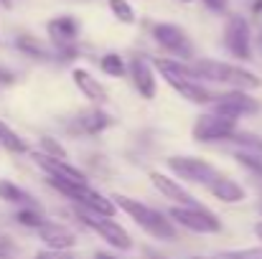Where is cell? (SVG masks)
<instances>
[{
  "mask_svg": "<svg viewBox=\"0 0 262 259\" xmlns=\"http://www.w3.org/2000/svg\"><path fill=\"white\" fill-rule=\"evenodd\" d=\"M112 201L117 203V208H122V211H125L143 231H148L150 237L163 239V242H173V239H178L171 219H166L161 211H156V208H150V206H145V203H140V201H135V198L120 196V193H115Z\"/></svg>",
  "mask_w": 262,
  "mask_h": 259,
  "instance_id": "cell-1",
  "label": "cell"
},
{
  "mask_svg": "<svg viewBox=\"0 0 262 259\" xmlns=\"http://www.w3.org/2000/svg\"><path fill=\"white\" fill-rule=\"evenodd\" d=\"M193 66L201 74V79H209V82H216V84H227V86H234V89H245V91L262 86L260 77H255L252 72H247L242 66H234V64H224V61H196Z\"/></svg>",
  "mask_w": 262,
  "mask_h": 259,
  "instance_id": "cell-2",
  "label": "cell"
},
{
  "mask_svg": "<svg viewBox=\"0 0 262 259\" xmlns=\"http://www.w3.org/2000/svg\"><path fill=\"white\" fill-rule=\"evenodd\" d=\"M49 183L56 188V191H61L64 196H69L77 206H82V208H89V211H94V214H102V216H115V208H117V203L112 201V198H107V196H102V193H97L89 183H69V180H61V178H51L49 175Z\"/></svg>",
  "mask_w": 262,
  "mask_h": 259,
  "instance_id": "cell-3",
  "label": "cell"
},
{
  "mask_svg": "<svg viewBox=\"0 0 262 259\" xmlns=\"http://www.w3.org/2000/svg\"><path fill=\"white\" fill-rule=\"evenodd\" d=\"M168 168H171L178 178L188 180V183L204 185L209 193H211V191L216 188V183L224 178V173H219L211 163H206V160H201V158H191V155H173V158H168Z\"/></svg>",
  "mask_w": 262,
  "mask_h": 259,
  "instance_id": "cell-4",
  "label": "cell"
},
{
  "mask_svg": "<svg viewBox=\"0 0 262 259\" xmlns=\"http://www.w3.org/2000/svg\"><path fill=\"white\" fill-rule=\"evenodd\" d=\"M237 132V117L222 114V112H211V114H201L193 125V140L199 143H219V140H229Z\"/></svg>",
  "mask_w": 262,
  "mask_h": 259,
  "instance_id": "cell-5",
  "label": "cell"
},
{
  "mask_svg": "<svg viewBox=\"0 0 262 259\" xmlns=\"http://www.w3.org/2000/svg\"><path fill=\"white\" fill-rule=\"evenodd\" d=\"M77 214L82 216V221L87 224L92 231H97L110 247H115V249H130L133 247V239L127 237V231L120 226V224H115L110 216H102V214H94V211H89V208H82V206H77Z\"/></svg>",
  "mask_w": 262,
  "mask_h": 259,
  "instance_id": "cell-6",
  "label": "cell"
},
{
  "mask_svg": "<svg viewBox=\"0 0 262 259\" xmlns=\"http://www.w3.org/2000/svg\"><path fill=\"white\" fill-rule=\"evenodd\" d=\"M168 216L173 219L176 224H181V226H186L188 231H196V234H216V231H222V221L211 211H204L201 206H173L168 211Z\"/></svg>",
  "mask_w": 262,
  "mask_h": 259,
  "instance_id": "cell-7",
  "label": "cell"
},
{
  "mask_svg": "<svg viewBox=\"0 0 262 259\" xmlns=\"http://www.w3.org/2000/svg\"><path fill=\"white\" fill-rule=\"evenodd\" d=\"M214 109L222 112V114H229V117H242V114H255L260 112V102L255 97H250L245 89H232V91H224V94H216V102H214Z\"/></svg>",
  "mask_w": 262,
  "mask_h": 259,
  "instance_id": "cell-8",
  "label": "cell"
},
{
  "mask_svg": "<svg viewBox=\"0 0 262 259\" xmlns=\"http://www.w3.org/2000/svg\"><path fill=\"white\" fill-rule=\"evenodd\" d=\"M224 43L229 49L232 56L237 59H250L252 56V49H250V26L242 15H232L227 28H224Z\"/></svg>",
  "mask_w": 262,
  "mask_h": 259,
  "instance_id": "cell-9",
  "label": "cell"
},
{
  "mask_svg": "<svg viewBox=\"0 0 262 259\" xmlns=\"http://www.w3.org/2000/svg\"><path fill=\"white\" fill-rule=\"evenodd\" d=\"M153 38L163 46V49H168L171 54H178V56H188L191 54V41H188V36L173 26V23H158V26H153Z\"/></svg>",
  "mask_w": 262,
  "mask_h": 259,
  "instance_id": "cell-10",
  "label": "cell"
},
{
  "mask_svg": "<svg viewBox=\"0 0 262 259\" xmlns=\"http://www.w3.org/2000/svg\"><path fill=\"white\" fill-rule=\"evenodd\" d=\"M33 160L51 178H61V180H69V183H87V175L82 171H77L74 166H69L64 158H51L46 153H33Z\"/></svg>",
  "mask_w": 262,
  "mask_h": 259,
  "instance_id": "cell-11",
  "label": "cell"
},
{
  "mask_svg": "<svg viewBox=\"0 0 262 259\" xmlns=\"http://www.w3.org/2000/svg\"><path fill=\"white\" fill-rule=\"evenodd\" d=\"M130 74H133V84L135 89L145 97V99H153L156 97V74H153V64H148L145 59L135 56L130 61Z\"/></svg>",
  "mask_w": 262,
  "mask_h": 259,
  "instance_id": "cell-12",
  "label": "cell"
},
{
  "mask_svg": "<svg viewBox=\"0 0 262 259\" xmlns=\"http://www.w3.org/2000/svg\"><path fill=\"white\" fill-rule=\"evenodd\" d=\"M148 175H150L153 185H156L166 198H171L173 203H178V206H199V203L193 201V196H191L188 191H183V188H181L176 180H171L168 175H163V173H158V171H150Z\"/></svg>",
  "mask_w": 262,
  "mask_h": 259,
  "instance_id": "cell-13",
  "label": "cell"
},
{
  "mask_svg": "<svg viewBox=\"0 0 262 259\" xmlns=\"http://www.w3.org/2000/svg\"><path fill=\"white\" fill-rule=\"evenodd\" d=\"M38 234H41V239L46 242L49 249H61V252H67V249H72V247L77 244L74 231H69L67 226H59V224H49V221H46V224L38 229Z\"/></svg>",
  "mask_w": 262,
  "mask_h": 259,
  "instance_id": "cell-14",
  "label": "cell"
},
{
  "mask_svg": "<svg viewBox=\"0 0 262 259\" xmlns=\"http://www.w3.org/2000/svg\"><path fill=\"white\" fill-rule=\"evenodd\" d=\"M168 84L173 86L183 99H188L193 104H214L216 102V94L214 91H209L206 86H201L199 82H193V79H168Z\"/></svg>",
  "mask_w": 262,
  "mask_h": 259,
  "instance_id": "cell-15",
  "label": "cell"
},
{
  "mask_svg": "<svg viewBox=\"0 0 262 259\" xmlns=\"http://www.w3.org/2000/svg\"><path fill=\"white\" fill-rule=\"evenodd\" d=\"M72 77H74V84L79 86V91H82L87 99H92V102H107V91H104V86L99 84L87 69H74Z\"/></svg>",
  "mask_w": 262,
  "mask_h": 259,
  "instance_id": "cell-16",
  "label": "cell"
},
{
  "mask_svg": "<svg viewBox=\"0 0 262 259\" xmlns=\"http://www.w3.org/2000/svg\"><path fill=\"white\" fill-rule=\"evenodd\" d=\"M49 36L59 43H72L77 36H79V23L72 18V15H61V18H54L49 23Z\"/></svg>",
  "mask_w": 262,
  "mask_h": 259,
  "instance_id": "cell-17",
  "label": "cell"
},
{
  "mask_svg": "<svg viewBox=\"0 0 262 259\" xmlns=\"http://www.w3.org/2000/svg\"><path fill=\"white\" fill-rule=\"evenodd\" d=\"M211 196L219 198V201H224V203H239V201H245V188H242L239 183H234L232 178L224 175V178L216 183V188L211 191Z\"/></svg>",
  "mask_w": 262,
  "mask_h": 259,
  "instance_id": "cell-18",
  "label": "cell"
},
{
  "mask_svg": "<svg viewBox=\"0 0 262 259\" xmlns=\"http://www.w3.org/2000/svg\"><path fill=\"white\" fill-rule=\"evenodd\" d=\"M0 145L5 150H10V153H26L28 150L26 143H23V137H18V132L13 127H8L3 120H0Z\"/></svg>",
  "mask_w": 262,
  "mask_h": 259,
  "instance_id": "cell-19",
  "label": "cell"
},
{
  "mask_svg": "<svg viewBox=\"0 0 262 259\" xmlns=\"http://www.w3.org/2000/svg\"><path fill=\"white\" fill-rule=\"evenodd\" d=\"M0 198L8 203H31V196L10 180H0Z\"/></svg>",
  "mask_w": 262,
  "mask_h": 259,
  "instance_id": "cell-20",
  "label": "cell"
},
{
  "mask_svg": "<svg viewBox=\"0 0 262 259\" xmlns=\"http://www.w3.org/2000/svg\"><path fill=\"white\" fill-rule=\"evenodd\" d=\"M99 64H102V69H104L110 77H117V79L125 77V72H127V69H125V61H122L117 54H104Z\"/></svg>",
  "mask_w": 262,
  "mask_h": 259,
  "instance_id": "cell-21",
  "label": "cell"
},
{
  "mask_svg": "<svg viewBox=\"0 0 262 259\" xmlns=\"http://www.w3.org/2000/svg\"><path fill=\"white\" fill-rule=\"evenodd\" d=\"M110 10L115 13V18L120 23H133L135 20V13H133V8H130L127 0H110Z\"/></svg>",
  "mask_w": 262,
  "mask_h": 259,
  "instance_id": "cell-22",
  "label": "cell"
},
{
  "mask_svg": "<svg viewBox=\"0 0 262 259\" xmlns=\"http://www.w3.org/2000/svg\"><path fill=\"white\" fill-rule=\"evenodd\" d=\"M82 122H84V130H87V132H99L102 127H107V125H110V117H107L104 112H99V109H97V112H89Z\"/></svg>",
  "mask_w": 262,
  "mask_h": 259,
  "instance_id": "cell-23",
  "label": "cell"
},
{
  "mask_svg": "<svg viewBox=\"0 0 262 259\" xmlns=\"http://www.w3.org/2000/svg\"><path fill=\"white\" fill-rule=\"evenodd\" d=\"M211 259H262V247H252V249H232V252H222Z\"/></svg>",
  "mask_w": 262,
  "mask_h": 259,
  "instance_id": "cell-24",
  "label": "cell"
},
{
  "mask_svg": "<svg viewBox=\"0 0 262 259\" xmlns=\"http://www.w3.org/2000/svg\"><path fill=\"white\" fill-rule=\"evenodd\" d=\"M15 219H18V224H23V226H33V229H41V226L46 224L33 208H23V211H18Z\"/></svg>",
  "mask_w": 262,
  "mask_h": 259,
  "instance_id": "cell-25",
  "label": "cell"
},
{
  "mask_svg": "<svg viewBox=\"0 0 262 259\" xmlns=\"http://www.w3.org/2000/svg\"><path fill=\"white\" fill-rule=\"evenodd\" d=\"M33 259H77L69 249L67 252H61V249H49V252H38Z\"/></svg>",
  "mask_w": 262,
  "mask_h": 259,
  "instance_id": "cell-26",
  "label": "cell"
},
{
  "mask_svg": "<svg viewBox=\"0 0 262 259\" xmlns=\"http://www.w3.org/2000/svg\"><path fill=\"white\" fill-rule=\"evenodd\" d=\"M204 5L211 8V10H216V13H222V10H227L229 0H204Z\"/></svg>",
  "mask_w": 262,
  "mask_h": 259,
  "instance_id": "cell-27",
  "label": "cell"
},
{
  "mask_svg": "<svg viewBox=\"0 0 262 259\" xmlns=\"http://www.w3.org/2000/svg\"><path fill=\"white\" fill-rule=\"evenodd\" d=\"M13 5V0H0V8H10Z\"/></svg>",
  "mask_w": 262,
  "mask_h": 259,
  "instance_id": "cell-28",
  "label": "cell"
},
{
  "mask_svg": "<svg viewBox=\"0 0 262 259\" xmlns=\"http://www.w3.org/2000/svg\"><path fill=\"white\" fill-rule=\"evenodd\" d=\"M255 13H262V0H257V3H255Z\"/></svg>",
  "mask_w": 262,
  "mask_h": 259,
  "instance_id": "cell-29",
  "label": "cell"
},
{
  "mask_svg": "<svg viewBox=\"0 0 262 259\" xmlns=\"http://www.w3.org/2000/svg\"><path fill=\"white\" fill-rule=\"evenodd\" d=\"M255 231H257V237H260V239H262V221H260V224H257V226H255Z\"/></svg>",
  "mask_w": 262,
  "mask_h": 259,
  "instance_id": "cell-30",
  "label": "cell"
},
{
  "mask_svg": "<svg viewBox=\"0 0 262 259\" xmlns=\"http://www.w3.org/2000/svg\"><path fill=\"white\" fill-rule=\"evenodd\" d=\"M97 259H112V257H102V254H99V257H97Z\"/></svg>",
  "mask_w": 262,
  "mask_h": 259,
  "instance_id": "cell-31",
  "label": "cell"
},
{
  "mask_svg": "<svg viewBox=\"0 0 262 259\" xmlns=\"http://www.w3.org/2000/svg\"><path fill=\"white\" fill-rule=\"evenodd\" d=\"M186 3H188V0H186Z\"/></svg>",
  "mask_w": 262,
  "mask_h": 259,
  "instance_id": "cell-32",
  "label": "cell"
},
{
  "mask_svg": "<svg viewBox=\"0 0 262 259\" xmlns=\"http://www.w3.org/2000/svg\"><path fill=\"white\" fill-rule=\"evenodd\" d=\"M196 259H199V257H196Z\"/></svg>",
  "mask_w": 262,
  "mask_h": 259,
  "instance_id": "cell-33",
  "label": "cell"
}]
</instances>
